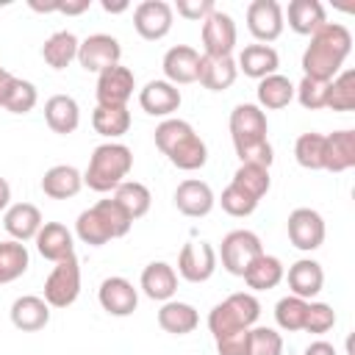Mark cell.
I'll return each mask as SVG.
<instances>
[{
	"instance_id": "1",
	"label": "cell",
	"mask_w": 355,
	"mask_h": 355,
	"mask_svg": "<svg viewBox=\"0 0 355 355\" xmlns=\"http://www.w3.org/2000/svg\"><path fill=\"white\" fill-rule=\"evenodd\" d=\"M349 50H352V33L341 22H324L311 36V44L302 53V72H305V78L330 83L341 72Z\"/></svg>"
},
{
	"instance_id": "2",
	"label": "cell",
	"mask_w": 355,
	"mask_h": 355,
	"mask_svg": "<svg viewBox=\"0 0 355 355\" xmlns=\"http://www.w3.org/2000/svg\"><path fill=\"white\" fill-rule=\"evenodd\" d=\"M155 147L169 158L172 166L183 169V172L202 169L208 161L205 141L197 136V130L186 119H175V116L164 119L155 128Z\"/></svg>"
},
{
	"instance_id": "3",
	"label": "cell",
	"mask_w": 355,
	"mask_h": 355,
	"mask_svg": "<svg viewBox=\"0 0 355 355\" xmlns=\"http://www.w3.org/2000/svg\"><path fill=\"white\" fill-rule=\"evenodd\" d=\"M133 219L114 202V200H97L92 208L80 211L78 222H75V233L83 244L89 247H103L111 239H122L128 236Z\"/></svg>"
},
{
	"instance_id": "4",
	"label": "cell",
	"mask_w": 355,
	"mask_h": 355,
	"mask_svg": "<svg viewBox=\"0 0 355 355\" xmlns=\"http://www.w3.org/2000/svg\"><path fill=\"white\" fill-rule=\"evenodd\" d=\"M133 169V153L130 147L119 144V141H105L100 147H94L92 158H89V166L83 172V183L92 189V191H114Z\"/></svg>"
},
{
	"instance_id": "5",
	"label": "cell",
	"mask_w": 355,
	"mask_h": 355,
	"mask_svg": "<svg viewBox=\"0 0 355 355\" xmlns=\"http://www.w3.org/2000/svg\"><path fill=\"white\" fill-rule=\"evenodd\" d=\"M258 316H261V302L255 300V294L236 291L211 308L208 330L214 338H219L225 333H236V330H250L258 322Z\"/></svg>"
},
{
	"instance_id": "6",
	"label": "cell",
	"mask_w": 355,
	"mask_h": 355,
	"mask_svg": "<svg viewBox=\"0 0 355 355\" xmlns=\"http://www.w3.org/2000/svg\"><path fill=\"white\" fill-rule=\"evenodd\" d=\"M80 294V263L78 255H67L53 266V272L44 280V302L50 308H69Z\"/></svg>"
},
{
	"instance_id": "7",
	"label": "cell",
	"mask_w": 355,
	"mask_h": 355,
	"mask_svg": "<svg viewBox=\"0 0 355 355\" xmlns=\"http://www.w3.org/2000/svg\"><path fill=\"white\" fill-rule=\"evenodd\" d=\"M263 252V244L261 239L252 233V230H230L225 239H222V247H219V258H222V266L241 277L247 272V266Z\"/></svg>"
},
{
	"instance_id": "8",
	"label": "cell",
	"mask_w": 355,
	"mask_h": 355,
	"mask_svg": "<svg viewBox=\"0 0 355 355\" xmlns=\"http://www.w3.org/2000/svg\"><path fill=\"white\" fill-rule=\"evenodd\" d=\"M133 89H136V78H133V69L122 67V64H114L108 69H103L97 75V105H108V108H122L128 105V100L133 97Z\"/></svg>"
},
{
	"instance_id": "9",
	"label": "cell",
	"mask_w": 355,
	"mask_h": 355,
	"mask_svg": "<svg viewBox=\"0 0 355 355\" xmlns=\"http://www.w3.org/2000/svg\"><path fill=\"white\" fill-rule=\"evenodd\" d=\"M172 19H175V11L166 0H141L133 8V28L147 42L164 39L172 31Z\"/></svg>"
},
{
	"instance_id": "10",
	"label": "cell",
	"mask_w": 355,
	"mask_h": 355,
	"mask_svg": "<svg viewBox=\"0 0 355 355\" xmlns=\"http://www.w3.org/2000/svg\"><path fill=\"white\" fill-rule=\"evenodd\" d=\"M236 47V22L230 14L214 8L202 19V55L211 58H227Z\"/></svg>"
},
{
	"instance_id": "11",
	"label": "cell",
	"mask_w": 355,
	"mask_h": 355,
	"mask_svg": "<svg viewBox=\"0 0 355 355\" xmlns=\"http://www.w3.org/2000/svg\"><path fill=\"white\" fill-rule=\"evenodd\" d=\"M119 58H122V47L111 33H92L78 44V64L86 72L100 75L103 69L119 64Z\"/></svg>"
},
{
	"instance_id": "12",
	"label": "cell",
	"mask_w": 355,
	"mask_h": 355,
	"mask_svg": "<svg viewBox=\"0 0 355 355\" xmlns=\"http://www.w3.org/2000/svg\"><path fill=\"white\" fill-rule=\"evenodd\" d=\"M286 227H288L291 244H294L297 250H302V252H313V250H319L322 241H324V219H322V214L313 211V208H294V211L288 214Z\"/></svg>"
},
{
	"instance_id": "13",
	"label": "cell",
	"mask_w": 355,
	"mask_h": 355,
	"mask_svg": "<svg viewBox=\"0 0 355 355\" xmlns=\"http://www.w3.org/2000/svg\"><path fill=\"white\" fill-rule=\"evenodd\" d=\"M216 272V250L205 241H189L178 255V275L189 283H205Z\"/></svg>"
},
{
	"instance_id": "14",
	"label": "cell",
	"mask_w": 355,
	"mask_h": 355,
	"mask_svg": "<svg viewBox=\"0 0 355 355\" xmlns=\"http://www.w3.org/2000/svg\"><path fill=\"white\" fill-rule=\"evenodd\" d=\"M283 8L277 0H252L247 6V28L258 39V44L275 42L283 33Z\"/></svg>"
},
{
	"instance_id": "15",
	"label": "cell",
	"mask_w": 355,
	"mask_h": 355,
	"mask_svg": "<svg viewBox=\"0 0 355 355\" xmlns=\"http://www.w3.org/2000/svg\"><path fill=\"white\" fill-rule=\"evenodd\" d=\"M266 130H269L266 114H263V108H258L255 103H239V105L230 111V136H233V147L261 141V139H266Z\"/></svg>"
},
{
	"instance_id": "16",
	"label": "cell",
	"mask_w": 355,
	"mask_h": 355,
	"mask_svg": "<svg viewBox=\"0 0 355 355\" xmlns=\"http://www.w3.org/2000/svg\"><path fill=\"white\" fill-rule=\"evenodd\" d=\"M97 300L103 305L105 313L111 316H130L139 305V291L133 288V283L128 277H105L100 283V291H97Z\"/></svg>"
},
{
	"instance_id": "17",
	"label": "cell",
	"mask_w": 355,
	"mask_h": 355,
	"mask_svg": "<svg viewBox=\"0 0 355 355\" xmlns=\"http://www.w3.org/2000/svg\"><path fill=\"white\" fill-rule=\"evenodd\" d=\"M214 202H216V197L205 180L189 178V180L178 183V189H175V208L183 216H191V219L208 216L214 211Z\"/></svg>"
},
{
	"instance_id": "18",
	"label": "cell",
	"mask_w": 355,
	"mask_h": 355,
	"mask_svg": "<svg viewBox=\"0 0 355 355\" xmlns=\"http://www.w3.org/2000/svg\"><path fill=\"white\" fill-rule=\"evenodd\" d=\"M164 75L172 86L178 83H194L200 78V53L189 44H175L164 53Z\"/></svg>"
},
{
	"instance_id": "19",
	"label": "cell",
	"mask_w": 355,
	"mask_h": 355,
	"mask_svg": "<svg viewBox=\"0 0 355 355\" xmlns=\"http://www.w3.org/2000/svg\"><path fill=\"white\" fill-rule=\"evenodd\" d=\"M139 105L150 116H169L180 108V89L172 86L169 80H150L139 92Z\"/></svg>"
},
{
	"instance_id": "20",
	"label": "cell",
	"mask_w": 355,
	"mask_h": 355,
	"mask_svg": "<svg viewBox=\"0 0 355 355\" xmlns=\"http://www.w3.org/2000/svg\"><path fill=\"white\" fill-rule=\"evenodd\" d=\"M288 280V288L294 297H302V300H311L322 291L324 286V272H322V263L313 261V258H300L297 263L288 266V275H283Z\"/></svg>"
},
{
	"instance_id": "21",
	"label": "cell",
	"mask_w": 355,
	"mask_h": 355,
	"mask_svg": "<svg viewBox=\"0 0 355 355\" xmlns=\"http://www.w3.org/2000/svg\"><path fill=\"white\" fill-rule=\"evenodd\" d=\"M50 322V305L36 294H22L11 302V324L22 333H36Z\"/></svg>"
},
{
	"instance_id": "22",
	"label": "cell",
	"mask_w": 355,
	"mask_h": 355,
	"mask_svg": "<svg viewBox=\"0 0 355 355\" xmlns=\"http://www.w3.org/2000/svg\"><path fill=\"white\" fill-rule=\"evenodd\" d=\"M3 225L14 241H31V239H36V233L44 222H42V211L33 202H14L6 208Z\"/></svg>"
},
{
	"instance_id": "23",
	"label": "cell",
	"mask_w": 355,
	"mask_h": 355,
	"mask_svg": "<svg viewBox=\"0 0 355 355\" xmlns=\"http://www.w3.org/2000/svg\"><path fill=\"white\" fill-rule=\"evenodd\" d=\"M33 241H36L39 255L47 258V261H53V263H58V261H64L67 255L75 252L72 233H69L67 225H61V222H44V225L39 227V233H36Z\"/></svg>"
},
{
	"instance_id": "24",
	"label": "cell",
	"mask_w": 355,
	"mask_h": 355,
	"mask_svg": "<svg viewBox=\"0 0 355 355\" xmlns=\"http://www.w3.org/2000/svg\"><path fill=\"white\" fill-rule=\"evenodd\" d=\"M44 122L53 133H75L78 125H80V108H78V100L69 97V94H53L47 103H44Z\"/></svg>"
},
{
	"instance_id": "25",
	"label": "cell",
	"mask_w": 355,
	"mask_h": 355,
	"mask_svg": "<svg viewBox=\"0 0 355 355\" xmlns=\"http://www.w3.org/2000/svg\"><path fill=\"white\" fill-rule=\"evenodd\" d=\"M139 283H141V291H144L150 300L166 302V300H172L175 291H178V272H175L169 263H164V261H153V263L144 266Z\"/></svg>"
},
{
	"instance_id": "26",
	"label": "cell",
	"mask_w": 355,
	"mask_h": 355,
	"mask_svg": "<svg viewBox=\"0 0 355 355\" xmlns=\"http://www.w3.org/2000/svg\"><path fill=\"white\" fill-rule=\"evenodd\" d=\"M236 67L255 80H263L266 75H275L280 67V55L272 44H247L236 61Z\"/></svg>"
},
{
	"instance_id": "27",
	"label": "cell",
	"mask_w": 355,
	"mask_h": 355,
	"mask_svg": "<svg viewBox=\"0 0 355 355\" xmlns=\"http://www.w3.org/2000/svg\"><path fill=\"white\" fill-rule=\"evenodd\" d=\"M83 189V175L72 164H55L42 178V191L50 200H69Z\"/></svg>"
},
{
	"instance_id": "28",
	"label": "cell",
	"mask_w": 355,
	"mask_h": 355,
	"mask_svg": "<svg viewBox=\"0 0 355 355\" xmlns=\"http://www.w3.org/2000/svg\"><path fill=\"white\" fill-rule=\"evenodd\" d=\"M286 17H288V28L294 33H300V36H313L327 22L324 6L319 0H291Z\"/></svg>"
},
{
	"instance_id": "29",
	"label": "cell",
	"mask_w": 355,
	"mask_h": 355,
	"mask_svg": "<svg viewBox=\"0 0 355 355\" xmlns=\"http://www.w3.org/2000/svg\"><path fill=\"white\" fill-rule=\"evenodd\" d=\"M355 166V130H336L324 136V169L347 172Z\"/></svg>"
},
{
	"instance_id": "30",
	"label": "cell",
	"mask_w": 355,
	"mask_h": 355,
	"mask_svg": "<svg viewBox=\"0 0 355 355\" xmlns=\"http://www.w3.org/2000/svg\"><path fill=\"white\" fill-rule=\"evenodd\" d=\"M236 75H239V67L236 61L227 55V58H211V55H200V83L208 89V92H225L236 83Z\"/></svg>"
},
{
	"instance_id": "31",
	"label": "cell",
	"mask_w": 355,
	"mask_h": 355,
	"mask_svg": "<svg viewBox=\"0 0 355 355\" xmlns=\"http://www.w3.org/2000/svg\"><path fill=\"white\" fill-rule=\"evenodd\" d=\"M158 324H161V330H166L172 336H186L200 324V313L189 302L166 300L161 305V311H158Z\"/></svg>"
},
{
	"instance_id": "32",
	"label": "cell",
	"mask_w": 355,
	"mask_h": 355,
	"mask_svg": "<svg viewBox=\"0 0 355 355\" xmlns=\"http://www.w3.org/2000/svg\"><path fill=\"white\" fill-rule=\"evenodd\" d=\"M78 44H80V39H78L72 31H55V33H50V36L44 39V44H42V58H44L47 67L64 69V67H69V64L78 58Z\"/></svg>"
},
{
	"instance_id": "33",
	"label": "cell",
	"mask_w": 355,
	"mask_h": 355,
	"mask_svg": "<svg viewBox=\"0 0 355 355\" xmlns=\"http://www.w3.org/2000/svg\"><path fill=\"white\" fill-rule=\"evenodd\" d=\"M283 275H286V272H283L280 258L261 252V255L247 266V272H244L241 277H244V283H247L252 291H269V288H275V286L283 280Z\"/></svg>"
},
{
	"instance_id": "34",
	"label": "cell",
	"mask_w": 355,
	"mask_h": 355,
	"mask_svg": "<svg viewBox=\"0 0 355 355\" xmlns=\"http://www.w3.org/2000/svg\"><path fill=\"white\" fill-rule=\"evenodd\" d=\"M130 219H141L147 211H150V202H153V194L144 183L139 180H122L116 189H114V197H111Z\"/></svg>"
},
{
	"instance_id": "35",
	"label": "cell",
	"mask_w": 355,
	"mask_h": 355,
	"mask_svg": "<svg viewBox=\"0 0 355 355\" xmlns=\"http://www.w3.org/2000/svg\"><path fill=\"white\" fill-rule=\"evenodd\" d=\"M294 100V83L286 75H266L263 80H258V108H286Z\"/></svg>"
},
{
	"instance_id": "36",
	"label": "cell",
	"mask_w": 355,
	"mask_h": 355,
	"mask_svg": "<svg viewBox=\"0 0 355 355\" xmlns=\"http://www.w3.org/2000/svg\"><path fill=\"white\" fill-rule=\"evenodd\" d=\"M28 263H31V258H28V250L22 241H14V239L0 241V286L22 277L28 272Z\"/></svg>"
},
{
	"instance_id": "37",
	"label": "cell",
	"mask_w": 355,
	"mask_h": 355,
	"mask_svg": "<svg viewBox=\"0 0 355 355\" xmlns=\"http://www.w3.org/2000/svg\"><path fill=\"white\" fill-rule=\"evenodd\" d=\"M92 125L100 136L105 139H119L130 130V111L128 105L122 108H108V105H97L92 114Z\"/></svg>"
},
{
	"instance_id": "38",
	"label": "cell",
	"mask_w": 355,
	"mask_h": 355,
	"mask_svg": "<svg viewBox=\"0 0 355 355\" xmlns=\"http://www.w3.org/2000/svg\"><path fill=\"white\" fill-rule=\"evenodd\" d=\"M324 108H330V111H352L355 108V69H344L327 83Z\"/></svg>"
},
{
	"instance_id": "39",
	"label": "cell",
	"mask_w": 355,
	"mask_h": 355,
	"mask_svg": "<svg viewBox=\"0 0 355 355\" xmlns=\"http://www.w3.org/2000/svg\"><path fill=\"white\" fill-rule=\"evenodd\" d=\"M305 313H308V300L294 297V294L277 300V305H275V322H277V327L286 330V333H297V330H302V324H305Z\"/></svg>"
},
{
	"instance_id": "40",
	"label": "cell",
	"mask_w": 355,
	"mask_h": 355,
	"mask_svg": "<svg viewBox=\"0 0 355 355\" xmlns=\"http://www.w3.org/2000/svg\"><path fill=\"white\" fill-rule=\"evenodd\" d=\"M294 158L302 169H324V136L322 133H302L294 144Z\"/></svg>"
},
{
	"instance_id": "41",
	"label": "cell",
	"mask_w": 355,
	"mask_h": 355,
	"mask_svg": "<svg viewBox=\"0 0 355 355\" xmlns=\"http://www.w3.org/2000/svg\"><path fill=\"white\" fill-rule=\"evenodd\" d=\"M230 183H236L239 189H244L247 194H252V197L261 202V197H263V194L269 191V186H272V178H269V169H266V166L239 164V169H236V175H233Z\"/></svg>"
},
{
	"instance_id": "42",
	"label": "cell",
	"mask_w": 355,
	"mask_h": 355,
	"mask_svg": "<svg viewBox=\"0 0 355 355\" xmlns=\"http://www.w3.org/2000/svg\"><path fill=\"white\" fill-rule=\"evenodd\" d=\"M36 100H39L36 86H33L31 80L17 78L14 86H11V92H8V97H6V103H3V108H6L8 114H28V111H33Z\"/></svg>"
},
{
	"instance_id": "43",
	"label": "cell",
	"mask_w": 355,
	"mask_h": 355,
	"mask_svg": "<svg viewBox=\"0 0 355 355\" xmlns=\"http://www.w3.org/2000/svg\"><path fill=\"white\" fill-rule=\"evenodd\" d=\"M219 205H222V211L230 214V216H250V214L258 208V200H255L252 194H247L244 189H239L236 183H230V186L222 191Z\"/></svg>"
},
{
	"instance_id": "44",
	"label": "cell",
	"mask_w": 355,
	"mask_h": 355,
	"mask_svg": "<svg viewBox=\"0 0 355 355\" xmlns=\"http://www.w3.org/2000/svg\"><path fill=\"white\" fill-rule=\"evenodd\" d=\"M247 355H283V338L272 327H250Z\"/></svg>"
},
{
	"instance_id": "45",
	"label": "cell",
	"mask_w": 355,
	"mask_h": 355,
	"mask_svg": "<svg viewBox=\"0 0 355 355\" xmlns=\"http://www.w3.org/2000/svg\"><path fill=\"white\" fill-rule=\"evenodd\" d=\"M294 97L300 100V105H302V108H308V111H319V108H324L327 83H324V80H313V78H305V75H302V80L294 86Z\"/></svg>"
},
{
	"instance_id": "46",
	"label": "cell",
	"mask_w": 355,
	"mask_h": 355,
	"mask_svg": "<svg viewBox=\"0 0 355 355\" xmlns=\"http://www.w3.org/2000/svg\"><path fill=\"white\" fill-rule=\"evenodd\" d=\"M333 324H336V311L327 302H308V313H305V324H302L305 333L322 336V333L333 330Z\"/></svg>"
},
{
	"instance_id": "47",
	"label": "cell",
	"mask_w": 355,
	"mask_h": 355,
	"mask_svg": "<svg viewBox=\"0 0 355 355\" xmlns=\"http://www.w3.org/2000/svg\"><path fill=\"white\" fill-rule=\"evenodd\" d=\"M236 155H239L241 164H255V166H266V169L275 161V150H272L269 139H261V141H252V144H239Z\"/></svg>"
},
{
	"instance_id": "48",
	"label": "cell",
	"mask_w": 355,
	"mask_h": 355,
	"mask_svg": "<svg viewBox=\"0 0 355 355\" xmlns=\"http://www.w3.org/2000/svg\"><path fill=\"white\" fill-rule=\"evenodd\" d=\"M216 341V352L219 355H247V344H250V330H236V333H225Z\"/></svg>"
},
{
	"instance_id": "49",
	"label": "cell",
	"mask_w": 355,
	"mask_h": 355,
	"mask_svg": "<svg viewBox=\"0 0 355 355\" xmlns=\"http://www.w3.org/2000/svg\"><path fill=\"white\" fill-rule=\"evenodd\" d=\"M214 8H216V6H214L211 0H178V3L172 6V11H178V14L186 17V19H194V22H202Z\"/></svg>"
},
{
	"instance_id": "50",
	"label": "cell",
	"mask_w": 355,
	"mask_h": 355,
	"mask_svg": "<svg viewBox=\"0 0 355 355\" xmlns=\"http://www.w3.org/2000/svg\"><path fill=\"white\" fill-rule=\"evenodd\" d=\"M89 6H92V0H58V8H55V11L75 17V14H83Z\"/></svg>"
},
{
	"instance_id": "51",
	"label": "cell",
	"mask_w": 355,
	"mask_h": 355,
	"mask_svg": "<svg viewBox=\"0 0 355 355\" xmlns=\"http://www.w3.org/2000/svg\"><path fill=\"white\" fill-rule=\"evenodd\" d=\"M14 80H17V75H11L8 69H0V108H3V103H6V97L11 92V86H14Z\"/></svg>"
},
{
	"instance_id": "52",
	"label": "cell",
	"mask_w": 355,
	"mask_h": 355,
	"mask_svg": "<svg viewBox=\"0 0 355 355\" xmlns=\"http://www.w3.org/2000/svg\"><path fill=\"white\" fill-rule=\"evenodd\" d=\"M302 355H338V352H336V347L327 344V341H313V344L305 347Z\"/></svg>"
},
{
	"instance_id": "53",
	"label": "cell",
	"mask_w": 355,
	"mask_h": 355,
	"mask_svg": "<svg viewBox=\"0 0 355 355\" xmlns=\"http://www.w3.org/2000/svg\"><path fill=\"white\" fill-rule=\"evenodd\" d=\"M8 205H11V183L0 178V211H6Z\"/></svg>"
},
{
	"instance_id": "54",
	"label": "cell",
	"mask_w": 355,
	"mask_h": 355,
	"mask_svg": "<svg viewBox=\"0 0 355 355\" xmlns=\"http://www.w3.org/2000/svg\"><path fill=\"white\" fill-rule=\"evenodd\" d=\"M103 8H105L108 14H119V11L128 8V3H111V0H103Z\"/></svg>"
},
{
	"instance_id": "55",
	"label": "cell",
	"mask_w": 355,
	"mask_h": 355,
	"mask_svg": "<svg viewBox=\"0 0 355 355\" xmlns=\"http://www.w3.org/2000/svg\"><path fill=\"white\" fill-rule=\"evenodd\" d=\"M0 69H3V67H0Z\"/></svg>"
}]
</instances>
